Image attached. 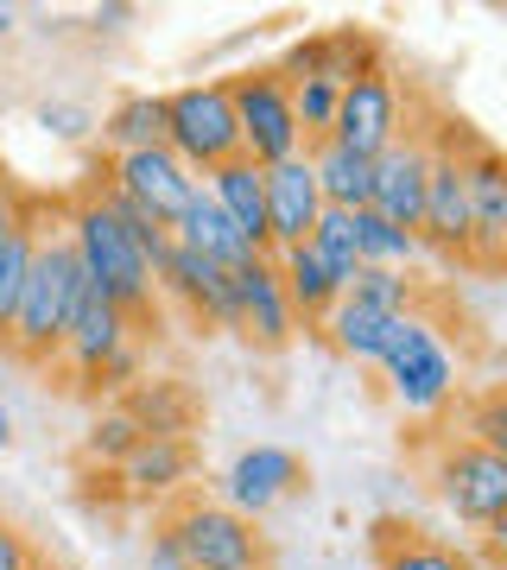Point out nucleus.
I'll list each match as a JSON object with an SVG mask.
<instances>
[{
  "mask_svg": "<svg viewBox=\"0 0 507 570\" xmlns=\"http://www.w3.org/2000/svg\"><path fill=\"white\" fill-rule=\"evenodd\" d=\"M165 153L191 171L209 178L216 165L242 159V134H235V108H228V82L203 77L165 96Z\"/></svg>",
  "mask_w": 507,
  "mask_h": 570,
  "instance_id": "20e7f679",
  "label": "nucleus"
},
{
  "mask_svg": "<svg viewBox=\"0 0 507 570\" xmlns=\"http://www.w3.org/2000/svg\"><path fill=\"white\" fill-rule=\"evenodd\" d=\"M374 367H381L387 393H393V406H400L406 419H438V412L450 406V393H457V355H450V343L438 336V324L419 317V311L393 317V336H387Z\"/></svg>",
  "mask_w": 507,
  "mask_h": 570,
  "instance_id": "7ed1b4c3",
  "label": "nucleus"
},
{
  "mask_svg": "<svg viewBox=\"0 0 507 570\" xmlns=\"http://www.w3.org/2000/svg\"><path fill=\"white\" fill-rule=\"evenodd\" d=\"M7 32H13V7H7V0H0V39H7Z\"/></svg>",
  "mask_w": 507,
  "mask_h": 570,
  "instance_id": "a19ab883",
  "label": "nucleus"
},
{
  "mask_svg": "<svg viewBox=\"0 0 507 570\" xmlns=\"http://www.w3.org/2000/svg\"><path fill=\"white\" fill-rule=\"evenodd\" d=\"M273 273H280V292H285V305H292V317H299V330L304 324H324L330 305L343 298V292H337V279L324 273V261H318L304 242L285 247V254H273Z\"/></svg>",
  "mask_w": 507,
  "mask_h": 570,
  "instance_id": "4be33fe9",
  "label": "nucleus"
},
{
  "mask_svg": "<svg viewBox=\"0 0 507 570\" xmlns=\"http://www.w3.org/2000/svg\"><path fill=\"white\" fill-rule=\"evenodd\" d=\"M304 489V463L292 456L285 444H254L242 450L235 463H228L223 475V508L228 513H242V520H261L266 508H280L285 494H299Z\"/></svg>",
  "mask_w": 507,
  "mask_h": 570,
  "instance_id": "dca6fc26",
  "label": "nucleus"
},
{
  "mask_svg": "<svg viewBox=\"0 0 507 570\" xmlns=\"http://www.w3.org/2000/svg\"><path fill=\"white\" fill-rule=\"evenodd\" d=\"M153 292H165L184 317H197L209 330H235V279H228V266L203 261L191 247H165L159 273H153Z\"/></svg>",
  "mask_w": 507,
  "mask_h": 570,
  "instance_id": "f8f14e48",
  "label": "nucleus"
},
{
  "mask_svg": "<svg viewBox=\"0 0 507 570\" xmlns=\"http://www.w3.org/2000/svg\"><path fill=\"white\" fill-rule=\"evenodd\" d=\"M127 20H134V7H127V0H108V7H96V13H89V26H96V32H121Z\"/></svg>",
  "mask_w": 507,
  "mask_h": 570,
  "instance_id": "58836bf2",
  "label": "nucleus"
},
{
  "mask_svg": "<svg viewBox=\"0 0 507 570\" xmlns=\"http://www.w3.org/2000/svg\"><path fill=\"white\" fill-rule=\"evenodd\" d=\"M374 564L381 570H476L457 546H445V539H431L419 527H393V520L374 527Z\"/></svg>",
  "mask_w": 507,
  "mask_h": 570,
  "instance_id": "5701e85b",
  "label": "nucleus"
},
{
  "mask_svg": "<svg viewBox=\"0 0 507 570\" xmlns=\"http://www.w3.org/2000/svg\"><path fill=\"white\" fill-rule=\"evenodd\" d=\"M203 184V197L228 216V228L242 235L254 254H273L266 247V190H261V165H247V159H228V165H216L209 178H197Z\"/></svg>",
  "mask_w": 507,
  "mask_h": 570,
  "instance_id": "6ab92c4d",
  "label": "nucleus"
},
{
  "mask_svg": "<svg viewBox=\"0 0 507 570\" xmlns=\"http://www.w3.org/2000/svg\"><path fill=\"white\" fill-rule=\"evenodd\" d=\"M343 298H355V305H368V311H387V317H400V311H412V279L393 273V266H355V279L343 285Z\"/></svg>",
  "mask_w": 507,
  "mask_h": 570,
  "instance_id": "7c9ffc66",
  "label": "nucleus"
},
{
  "mask_svg": "<svg viewBox=\"0 0 507 570\" xmlns=\"http://www.w3.org/2000/svg\"><path fill=\"white\" fill-rule=\"evenodd\" d=\"M146 570H191V558H184L172 520H159V527H153V539H146Z\"/></svg>",
  "mask_w": 507,
  "mask_h": 570,
  "instance_id": "e433bc0d",
  "label": "nucleus"
},
{
  "mask_svg": "<svg viewBox=\"0 0 507 570\" xmlns=\"http://www.w3.org/2000/svg\"><path fill=\"white\" fill-rule=\"evenodd\" d=\"M476 134H431V171H426V209H419V247L469 261V190H464V146Z\"/></svg>",
  "mask_w": 507,
  "mask_h": 570,
  "instance_id": "6e6552de",
  "label": "nucleus"
},
{
  "mask_svg": "<svg viewBox=\"0 0 507 570\" xmlns=\"http://www.w3.org/2000/svg\"><path fill=\"white\" fill-rule=\"evenodd\" d=\"M64 242H70V254H77L89 292L115 298L134 324L153 317V305H159V292H153V266L140 261L134 235H127L121 216H115L108 197H101V165L89 171V190L70 204V235H64Z\"/></svg>",
  "mask_w": 507,
  "mask_h": 570,
  "instance_id": "f257e3e1",
  "label": "nucleus"
},
{
  "mask_svg": "<svg viewBox=\"0 0 507 570\" xmlns=\"http://www.w3.org/2000/svg\"><path fill=\"white\" fill-rule=\"evenodd\" d=\"M121 482L134 494H172L178 482H191V444L184 438H140L127 450Z\"/></svg>",
  "mask_w": 507,
  "mask_h": 570,
  "instance_id": "a878e982",
  "label": "nucleus"
},
{
  "mask_svg": "<svg viewBox=\"0 0 507 570\" xmlns=\"http://www.w3.org/2000/svg\"><path fill=\"white\" fill-rule=\"evenodd\" d=\"M431 494L464 527H501L507 520V450H488L476 438H450L431 456Z\"/></svg>",
  "mask_w": 507,
  "mask_h": 570,
  "instance_id": "423d86ee",
  "label": "nucleus"
},
{
  "mask_svg": "<svg viewBox=\"0 0 507 570\" xmlns=\"http://www.w3.org/2000/svg\"><path fill=\"white\" fill-rule=\"evenodd\" d=\"M101 140L121 153H146V146H165V96H121L101 121Z\"/></svg>",
  "mask_w": 507,
  "mask_h": 570,
  "instance_id": "bb28decb",
  "label": "nucleus"
},
{
  "mask_svg": "<svg viewBox=\"0 0 507 570\" xmlns=\"http://www.w3.org/2000/svg\"><path fill=\"white\" fill-rule=\"evenodd\" d=\"M349 228H355L362 266H393V273H406V266L419 261V235L393 228L387 216H374V209H349Z\"/></svg>",
  "mask_w": 507,
  "mask_h": 570,
  "instance_id": "c85d7f7f",
  "label": "nucleus"
},
{
  "mask_svg": "<svg viewBox=\"0 0 507 570\" xmlns=\"http://www.w3.org/2000/svg\"><path fill=\"white\" fill-rule=\"evenodd\" d=\"M134 381H140V343H127L121 355H108L82 387H134Z\"/></svg>",
  "mask_w": 507,
  "mask_h": 570,
  "instance_id": "f704fd0d",
  "label": "nucleus"
},
{
  "mask_svg": "<svg viewBox=\"0 0 507 570\" xmlns=\"http://www.w3.org/2000/svg\"><path fill=\"white\" fill-rule=\"evenodd\" d=\"M0 204H13V184H7V165H0Z\"/></svg>",
  "mask_w": 507,
  "mask_h": 570,
  "instance_id": "37998d69",
  "label": "nucleus"
},
{
  "mask_svg": "<svg viewBox=\"0 0 507 570\" xmlns=\"http://www.w3.org/2000/svg\"><path fill=\"white\" fill-rule=\"evenodd\" d=\"M32 197H13V228L0 242V343L13 330V311H20V292H26V273H32V247H39L45 228L32 223Z\"/></svg>",
  "mask_w": 507,
  "mask_h": 570,
  "instance_id": "b1692460",
  "label": "nucleus"
},
{
  "mask_svg": "<svg viewBox=\"0 0 507 570\" xmlns=\"http://www.w3.org/2000/svg\"><path fill=\"white\" fill-rule=\"evenodd\" d=\"M464 190H469V261L501 266V254H507V159L488 140L464 146Z\"/></svg>",
  "mask_w": 507,
  "mask_h": 570,
  "instance_id": "ddd939ff",
  "label": "nucleus"
},
{
  "mask_svg": "<svg viewBox=\"0 0 507 570\" xmlns=\"http://www.w3.org/2000/svg\"><path fill=\"white\" fill-rule=\"evenodd\" d=\"M228 279H235V336L254 343L261 355H280V348L299 336V317H292V305H285V292H280L273 254L235 266Z\"/></svg>",
  "mask_w": 507,
  "mask_h": 570,
  "instance_id": "4468645a",
  "label": "nucleus"
},
{
  "mask_svg": "<svg viewBox=\"0 0 507 570\" xmlns=\"http://www.w3.org/2000/svg\"><path fill=\"white\" fill-rule=\"evenodd\" d=\"M140 444V425L127 419V412H101L96 425H89V463H127V450Z\"/></svg>",
  "mask_w": 507,
  "mask_h": 570,
  "instance_id": "473e14b6",
  "label": "nucleus"
},
{
  "mask_svg": "<svg viewBox=\"0 0 507 570\" xmlns=\"http://www.w3.org/2000/svg\"><path fill=\"white\" fill-rule=\"evenodd\" d=\"M406 96H400V77L387 63H368L362 77H349L337 89V121H330V140L362 153V159H381L387 146L406 134Z\"/></svg>",
  "mask_w": 507,
  "mask_h": 570,
  "instance_id": "0eeeda50",
  "label": "nucleus"
},
{
  "mask_svg": "<svg viewBox=\"0 0 507 570\" xmlns=\"http://www.w3.org/2000/svg\"><path fill=\"white\" fill-rule=\"evenodd\" d=\"M172 532L191 570H266V539L254 532V520L228 513L223 501H178Z\"/></svg>",
  "mask_w": 507,
  "mask_h": 570,
  "instance_id": "1a4fd4ad",
  "label": "nucleus"
},
{
  "mask_svg": "<svg viewBox=\"0 0 507 570\" xmlns=\"http://www.w3.org/2000/svg\"><path fill=\"white\" fill-rule=\"evenodd\" d=\"M7 228H13V204H0V242H7Z\"/></svg>",
  "mask_w": 507,
  "mask_h": 570,
  "instance_id": "79ce46f5",
  "label": "nucleus"
},
{
  "mask_svg": "<svg viewBox=\"0 0 507 570\" xmlns=\"http://www.w3.org/2000/svg\"><path fill=\"white\" fill-rule=\"evenodd\" d=\"M426 171H431V134L406 127L400 140L374 159V184H368V209L387 216L393 228L419 235V209H426Z\"/></svg>",
  "mask_w": 507,
  "mask_h": 570,
  "instance_id": "9b49d317",
  "label": "nucleus"
},
{
  "mask_svg": "<svg viewBox=\"0 0 507 570\" xmlns=\"http://www.w3.org/2000/svg\"><path fill=\"white\" fill-rule=\"evenodd\" d=\"M228 82V108H235V134H242V159L247 165H285L304 153V134L292 121V82H280L273 63L261 70H242V77H223Z\"/></svg>",
  "mask_w": 507,
  "mask_h": 570,
  "instance_id": "39448f33",
  "label": "nucleus"
},
{
  "mask_svg": "<svg viewBox=\"0 0 507 570\" xmlns=\"http://www.w3.org/2000/svg\"><path fill=\"white\" fill-rule=\"evenodd\" d=\"M7 444H13V412L0 406V450H7Z\"/></svg>",
  "mask_w": 507,
  "mask_h": 570,
  "instance_id": "ea45409f",
  "label": "nucleus"
},
{
  "mask_svg": "<svg viewBox=\"0 0 507 570\" xmlns=\"http://www.w3.org/2000/svg\"><path fill=\"white\" fill-rule=\"evenodd\" d=\"M0 570H45L39 546H32L13 520H0Z\"/></svg>",
  "mask_w": 507,
  "mask_h": 570,
  "instance_id": "c9c22d12",
  "label": "nucleus"
},
{
  "mask_svg": "<svg viewBox=\"0 0 507 570\" xmlns=\"http://www.w3.org/2000/svg\"><path fill=\"white\" fill-rule=\"evenodd\" d=\"M261 190H266V247H273V254L299 247L304 235H311V223L324 216V197H318V178H311L304 153L285 159V165H266Z\"/></svg>",
  "mask_w": 507,
  "mask_h": 570,
  "instance_id": "f3484780",
  "label": "nucleus"
},
{
  "mask_svg": "<svg viewBox=\"0 0 507 570\" xmlns=\"http://www.w3.org/2000/svg\"><path fill=\"white\" fill-rule=\"evenodd\" d=\"M304 247L324 261V273L337 279V292H343V285L355 279V266H362V254H355V228H349V209H324V216L311 223V235H304Z\"/></svg>",
  "mask_w": 507,
  "mask_h": 570,
  "instance_id": "c756f323",
  "label": "nucleus"
},
{
  "mask_svg": "<svg viewBox=\"0 0 507 570\" xmlns=\"http://www.w3.org/2000/svg\"><path fill=\"white\" fill-rule=\"evenodd\" d=\"M501 438H507V425H501V393H488L482 406H476V444L501 450Z\"/></svg>",
  "mask_w": 507,
  "mask_h": 570,
  "instance_id": "4c0bfd02",
  "label": "nucleus"
},
{
  "mask_svg": "<svg viewBox=\"0 0 507 570\" xmlns=\"http://www.w3.org/2000/svg\"><path fill=\"white\" fill-rule=\"evenodd\" d=\"M101 184H108L121 204L146 209L159 228H172L184 216V204L197 197V178H191L165 146H146V153H121V159H108V165H101Z\"/></svg>",
  "mask_w": 507,
  "mask_h": 570,
  "instance_id": "9d476101",
  "label": "nucleus"
},
{
  "mask_svg": "<svg viewBox=\"0 0 507 570\" xmlns=\"http://www.w3.org/2000/svg\"><path fill=\"white\" fill-rule=\"evenodd\" d=\"M400 317H406V311H400ZM318 330L330 336V348H337V355L374 367V362H381V348H387V336H393V317H387V311L355 305V298H337V305H330V317Z\"/></svg>",
  "mask_w": 507,
  "mask_h": 570,
  "instance_id": "393cba45",
  "label": "nucleus"
},
{
  "mask_svg": "<svg viewBox=\"0 0 507 570\" xmlns=\"http://www.w3.org/2000/svg\"><path fill=\"white\" fill-rule=\"evenodd\" d=\"M134 343V317H127L115 298H101V292H89L82 285V305H77V317H70V336H64V362H70V374H77V387L96 374L108 355H121V348Z\"/></svg>",
  "mask_w": 507,
  "mask_h": 570,
  "instance_id": "a211bd4d",
  "label": "nucleus"
},
{
  "mask_svg": "<svg viewBox=\"0 0 507 570\" xmlns=\"http://www.w3.org/2000/svg\"><path fill=\"white\" fill-rule=\"evenodd\" d=\"M304 165L318 178V197L324 209H368V184H374V159L349 153L337 140H311L304 146Z\"/></svg>",
  "mask_w": 507,
  "mask_h": 570,
  "instance_id": "412c9836",
  "label": "nucleus"
},
{
  "mask_svg": "<svg viewBox=\"0 0 507 570\" xmlns=\"http://www.w3.org/2000/svg\"><path fill=\"white\" fill-rule=\"evenodd\" d=\"M292 121H299L304 146L330 140V121H337V89H330V82H292Z\"/></svg>",
  "mask_w": 507,
  "mask_h": 570,
  "instance_id": "2f4dec72",
  "label": "nucleus"
},
{
  "mask_svg": "<svg viewBox=\"0 0 507 570\" xmlns=\"http://www.w3.org/2000/svg\"><path fill=\"white\" fill-rule=\"evenodd\" d=\"M368 63H381L374 39L355 32V26H330V32H311V39H292L285 45V58L273 63L280 82H330V89H343L349 77H362Z\"/></svg>",
  "mask_w": 507,
  "mask_h": 570,
  "instance_id": "2eb2a0df",
  "label": "nucleus"
},
{
  "mask_svg": "<svg viewBox=\"0 0 507 570\" xmlns=\"http://www.w3.org/2000/svg\"><path fill=\"white\" fill-rule=\"evenodd\" d=\"M77 305H82L77 254H70L64 235H39V247H32V273H26V292H20V311H13V330H7V348H13L20 362H32V367L58 362Z\"/></svg>",
  "mask_w": 507,
  "mask_h": 570,
  "instance_id": "f03ea898",
  "label": "nucleus"
},
{
  "mask_svg": "<svg viewBox=\"0 0 507 570\" xmlns=\"http://www.w3.org/2000/svg\"><path fill=\"white\" fill-rule=\"evenodd\" d=\"M172 242L191 247V254H203V261L228 266V273H235V266H247V261H261V254H254V247H247L242 235H235V228H228L223 209L203 197V184H197V197L184 204V216L172 223Z\"/></svg>",
  "mask_w": 507,
  "mask_h": 570,
  "instance_id": "aec40b11",
  "label": "nucleus"
},
{
  "mask_svg": "<svg viewBox=\"0 0 507 570\" xmlns=\"http://www.w3.org/2000/svg\"><path fill=\"white\" fill-rule=\"evenodd\" d=\"M127 419L140 425V438H184L191 431V393H178L172 381H146L127 393Z\"/></svg>",
  "mask_w": 507,
  "mask_h": 570,
  "instance_id": "cd10ccee",
  "label": "nucleus"
},
{
  "mask_svg": "<svg viewBox=\"0 0 507 570\" xmlns=\"http://www.w3.org/2000/svg\"><path fill=\"white\" fill-rule=\"evenodd\" d=\"M39 127L51 134V140H89V127H96V115L89 108H77V102H39Z\"/></svg>",
  "mask_w": 507,
  "mask_h": 570,
  "instance_id": "72a5a7b5",
  "label": "nucleus"
}]
</instances>
